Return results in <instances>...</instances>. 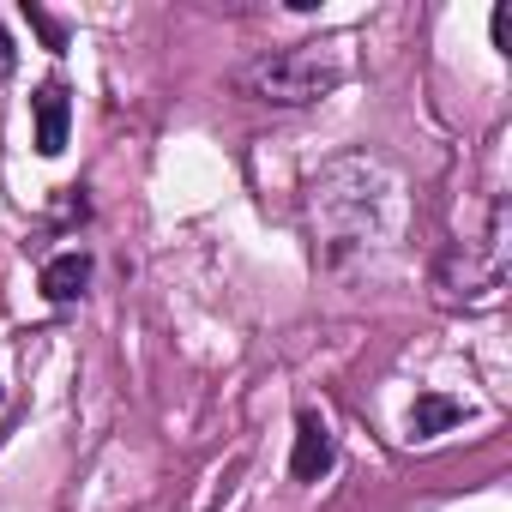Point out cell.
<instances>
[{"instance_id": "5b68a950", "label": "cell", "mask_w": 512, "mask_h": 512, "mask_svg": "<svg viewBox=\"0 0 512 512\" xmlns=\"http://www.w3.org/2000/svg\"><path fill=\"white\" fill-rule=\"evenodd\" d=\"M43 302H55V308H67V302H79L85 290H91V253L85 247H67V253H55V260H43Z\"/></svg>"}, {"instance_id": "ba28073f", "label": "cell", "mask_w": 512, "mask_h": 512, "mask_svg": "<svg viewBox=\"0 0 512 512\" xmlns=\"http://www.w3.org/2000/svg\"><path fill=\"white\" fill-rule=\"evenodd\" d=\"M488 31H494V49H500V55H512V7H494Z\"/></svg>"}, {"instance_id": "6da1fadb", "label": "cell", "mask_w": 512, "mask_h": 512, "mask_svg": "<svg viewBox=\"0 0 512 512\" xmlns=\"http://www.w3.org/2000/svg\"><path fill=\"white\" fill-rule=\"evenodd\" d=\"M350 181H356V187H344L338 163H332L326 175H314V181H308V217H314V235L326 241L332 260H338V253H350V247L386 241V235H392V223H398V199H392L398 187L386 181V169H380V163L350 157Z\"/></svg>"}, {"instance_id": "9c48e42d", "label": "cell", "mask_w": 512, "mask_h": 512, "mask_svg": "<svg viewBox=\"0 0 512 512\" xmlns=\"http://www.w3.org/2000/svg\"><path fill=\"white\" fill-rule=\"evenodd\" d=\"M7 73H13V37L0 31V79H7Z\"/></svg>"}, {"instance_id": "8992f818", "label": "cell", "mask_w": 512, "mask_h": 512, "mask_svg": "<svg viewBox=\"0 0 512 512\" xmlns=\"http://www.w3.org/2000/svg\"><path fill=\"white\" fill-rule=\"evenodd\" d=\"M464 422V404L458 398H446V392H416V404H410V440H434V434H446V428H458Z\"/></svg>"}, {"instance_id": "277c9868", "label": "cell", "mask_w": 512, "mask_h": 512, "mask_svg": "<svg viewBox=\"0 0 512 512\" xmlns=\"http://www.w3.org/2000/svg\"><path fill=\"white\" fill-rule=\"evenodd\" d=\"M31 115H37V151H43V157H61V151H67V127H73L67 85H61V79H43L37 97H31Z\"/></svg>"}, {"instance_id": "3957f363", "label": "cell", "mask_w": 512, "mask_h": 512, "mask_svg": "<svg viewBox=\"0 0 512 512\" xmlns=\"http://www.w3.org/2000/svg\"><path fill=\"white\" fill-rule=\"evenodd\" d=\"M338 464V440L326 428L320 410H296V446H290V476L296 482H320Z\"/></svg>"}, {"instance_id": "30bf717a", "label": "cell", "mask_w": 512, "mask_h": 512, "mask_svg": "<svg viewBox=\"0 0 512 512\" xmlns=\"http://www.w3.org/2000/svg\"><path fill=\"white\" fill-rule=\"evenodd\" d=\"M0 404H7V386H0Z\"/></svg>"}, {"instance_id": "52a82bcc", "label": "cell", "mask_w": 512, "mask_h": 512, "mask_svg": "<svg viewBox=\"0 0 512 512\" xmlns=\"http://www.w3.org/2000/svg\"><path fill=\"white\" fill-rule=\"evenodd\" d=\"M25 25H31V31H37V37H43V43H49L55 55L67 49V31H61V19H49V13L37 7V0H25Z\"/></svg>"}, {"instance_id": "7a4b0ae2", "label": "cell", "mask_w": 512, "mask_h": 512, "mask_svg": "<svg viewBox=\"0 0 512 512\" xmlns=\"http://www.w3.org/2000/svg\"><path fill=\"white\" fill-rule=\"evenodd\" d=\"M356 55H350V37H308V43H290V49H266L229 73V85L253 103H278V109H308L320 97H332L344 79H350Z\"/></svg>"}]
</instances>
